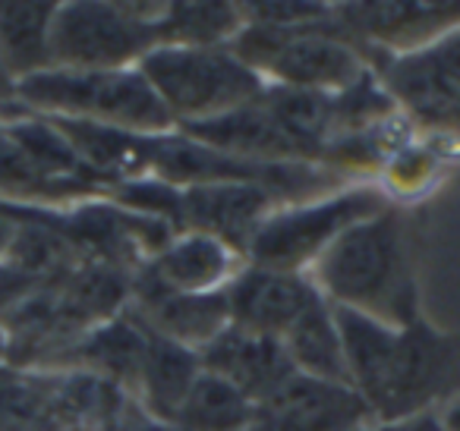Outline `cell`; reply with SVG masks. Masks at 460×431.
<instances>
[{
  "label": "cell",
  "mask_w": 460,
  "mask_h": 431,
  "mask_svg": "<svg viewBox=\"0 0 460 431\" xmlns=\"http://www.w3.org/2000/svg\"><path fill=\"white\" fill-rule=\"evenodd\" d=\"M35 280L26 277L22 271H16L13 265H7V261H0V321L10 315V312L16 309V305L22 303V299L29 296V293L35 290Z\"/></svg>",
  "instance_id": "obj_21"
},
{
  "label": "cell",
  "mask_w": 460,
  "mask_h": 431,
  "mask_svg": "<svg viewBox=\"0 0 460 431\" xmlns=\"http://www.w3.org/2000/svg\"><path fill=\"white\" fill-rule=\"evenodd\" d=\"M161 7L146 4H64L51 20L58 70H127L155 48Z\"/></svg>",
  "instance_id": "obj_5"
},
{
  "label": "cell",
  "mask_w": 460,
  "mask_h": 431,
  "mask_svg": "<svg viewBox=\"0 0 460 431\" xmlns=\"http://www.w3.org/2000/svg\"><path fill=\"white\" fill-rule=\"evenodd\" d=\"M347 35L372 41H416L441 29L460 26V4H350L334 7Z\"/></svg>",
  "instance_id": "obj_14"
},
{
  "label": "cell",
  "mask_w": 460,
  "mask_h": 431,
  "mask_svg": "<svg viewBox=\"0 0 460 431\" xmlns=\"http://www.w3.org/2000/svg\"><path fill=\"white\" fill-rule=\"evenodd\" d=\"M173 120L199 123L246 108L265 92V83L230 48H152L139 60Z\"/></svg>",
  "instance_id": "obj_4"
},
{
  "label": "cell",
  "mask_w": 460,
  "mask_h": 431,
  "mask_svg": "<svg viewBox=\"0 0 460 431\" xmlns=\"http://www.w3.org/2000/svg\"><path fill=\"white\" fill-rule=\"evenodd\" d=\"M319 286L334 299L385 324L416 321L413 277L401 246L397 217L388 211L353 224L315 259Z\"/></svg>",
  "instance_id": "obj_2"
},
{
  "label": "cell",
  "mask_w": 460,
  "mask_h": 431,
  "mask_svg": "<svg viewBox=\"0 0 460 431\" xmlns=\"http://www.w3.org/2000/svg\"><path fill=\"white\" fill-rule=\"evenodd\" d=\"M54 4H0V60L20 83L51 70Z\"/></svg>",
  "instance_id": "obj_18"
},
{
  "label": "cell",
  "mask_w": 460,
  "mask_h": 431,
  "mask_svg": "<svg viewBox=\"0 0 460 431\" xmlns=\"http://www.w3.org/2000/svg\"><path fill=\"white\" fill-rule=\"evenodd\" d=\"M98 192L95 186L73 183V180H54L41 173L32 161L26 158L20 145L10 139V133L0 127V198H13L26 205L32 202H60V198H76Z\"/></svg>",
  "instance_id": "obj_20"
},
{
  "label": "cell",
  "mask_w": 460,
  "mask_h": 431,
  "mask_svg": "<svg viewBox=\"0 0 460 431\" xmlns=\"http://www.w3.org/2000/svg\"><path fill=\"white\" fill-rule=\"evenodd\" d=\"M16 101L35 114L70 117L139 136H164L171 110L139 70H51L16 83Z\"/></svg>",
  "instance_id": "obj_3"
},
{
  "label": "cell",
  "mask_w": 460,
  "mask_h": 431,
  "mask_svg": "<svg viewBox=\"0 0 460 431\" xmlns=\"http://www.w3.org/2000/svg\"><path fill=\"white\" fill-rule=\"evenodd\" d=\"M284 353H288L290 365L303 374L332 381V384H350L344 359V343H341V330L334 324L332 303L319 296L281 337ZM353 387V384H350Z\"/></svg>",
  "instance_id": "obj_16"
},
{
  "label": "cell",
  "mask_w": 460,
  "mask_h": 431,
  "mask_svg": "<svg viewBox=\"0 0 460 431\" xmlns=\"http://www.w3.org/2000/svg\"><path fill=\"white\" fill-rule=\"evenodd\" d=\"M385 85L426 123L460 120V29L422 51L385 60Z\"/></svg>",
  "instance_id": "obj_8"
},
{
  "label": "cell",
  "mask_w": 460,
  "mask_h": 431,
  "mask_svg": "<svg viewBox=\"0 0 460 431\" xmlns=\"http://www.w3.org/2000/svg\"><path fill=\"white\" fill-rule=\"evenodd\" d=\"M13 98H16V79L10 76L7 64L0 60V104H4V101H13Z\"/></svg>",
  "instance_id": "obj_23"
},
{
  "label": "cell",
  "mask_w": 460,
  "mask_h": 431,
  "mask_svg": "<svg viewBox=\"0 0 460 431\" xmlns=\"http://www.w3.org/2000/svg\"><path fill=\"white\" fill-rule=\"evenodd\" d=\"M199 372H202V365H199L196 349L148 330V347L139 368V381H136V397L158 422L173 425Z\"/></svg>",
  "instance_id": "obj_15"
},
{
  "label": "cell",
  "mask_w": 460,
  "mask_h": 431,
  "mask_svg": "<svg viewBox=\"0 0 460 431\" xmlns=\"http://www.w3.org/2000/svg\"><path fill=\"white\" fill-rule=\"evenodd\" d=\"M161 286L177 293H217L237 277V249L205 233L171 240L155 259L139 268Z\"/></svg>",
  "instance_id": "obj_12"
},
{
  "label": "cell",
  "mask_w": 460,
  "mask_h": 431,
  "mask_svg": "<svg viewBox=\"0 0 460 431\" xmlns=\"http://www.w3.org/2000/svg\"><path fill=\"white\" fill-rule=\"evenodd\" d=\"M378 211H385V202L372 189H350L322 198L315 205H296V208L265 217L256 233H252L246 255L259 268L296 274L303 265H315V259L344 230L378 215Z\"/></svg>",
  "instance_id": "obj_6"
},
{
  "label": "cell",
  "mask_w": 460,
  "mask_h": 431,
  "mask_svg": "<svg viewBox=\"0 0 460 431\" xmlns=\"http://www.w3.org/2000/svg\"><path fill=\"white\" fill-rule=\"evenodd\" d=\"M332 312L350 384L372 416L388 422L410 418L445 391L454 372V349L445 337L422 321L394 328L347 305L332 303Z\"/></svg>",
  "instance_id": "obj_1"
},
{
  "label": "cell",
  "mask_w": 460,
  "mask_h": 431,
  "mask_svg": "<svg viewBox=\"0 0 460 431\" xmlns=\"http://www.w3.org/2000/svg\"><path fill=\"white\" fill-rule=\"evenodd\" d=\"M16 227H20V221H16V217L10 215L7 205L0 202V261L7 259L10 242H13V236H16Z\"/></svg>",
  "instance_id": "obj_22"
},
{
  "label": "cell",
  "mask_w": 460,
  "mask_h": 431,
  "mask_svg": "<svg viewBox=\"0 0 460 431\" xmlns=\"http://www.w3.org/2000/svg\"><path fill=\"white\" fill-rule=\"evenodd\" d=\"M252 418L256 403L243 391L211 372H199L173 425L180 431H250Z\"/></svg>",
  "instance_id": "obj_19"
},
{
  "label": "cell",
  "mask_w": 460,
  "mask_h": 431,
  "mask_svg": "<svg viewBox=\"0 0 460 431\" xmlns=\"http://www.w3.org/2000/svg\"><path fill=\"white\" fill-rule=\"evenodd\" d=\"M275 192L256 183H202L183 186V217L180 227L227 242L230 249L250 246L259 224L271 215Z\"/></svg>",
  "instance_id": "obj_11"
},
{
  "label": "cell",
  "mask_w": 460,
  "mask_h": 431,
  "mask_svg": "<svg viewBox=\"0 0 460 431\" xmlns=\"http://www.w3.org/2000/svg\"><path fill=\"white\" fill-rule=\"evenodd\" d=\"M230 324L256 334H269L281 340L284 330L322 296L313 280L300 277L294 271H271V268H246L237 271L227 290Z\"/></svg>",
  "instance_id": "obj_9"
},
{
  "label": "cell",
  "mask_w": 460,
  "mask_h": 431,
  "mask_svg": "<svg viewBox=\"0 0 460 431\" xmlns=\"http://www.w3.org/2000/svg\"><path fill=\"white\" fill-rule=\"evenodd\" d=\"M196 353L202 372L230 381L252 403L265 400L290 372H296L278 337L256 334V330L237 328V324H227L221 334L211 337Z\"/></svg>",
  "instance_id": "obj_10"
},
{
  "label": "cell",
  "mask_w": 460,
  "mask_h": 431,
  "mask_svg": "<svg viewBox=\"0 0 460 431\" xmlns=\"http://www.w3.org/2000/svg\"><path fill=\"white\" fill-rule=\"evenodd\" d=\"M243 26V7L234 4H161L155 48H224Z\"/></svg>",
  "instance_id": "obj_17"
},
{
  "label": "cell",
  "mask_w": 460,
  "mask_h": 431,
  "mask_svg": "<svg viewBox=\"0 0 460 431\" xmlns=\"http://www.w3.org/2000/svg\"><path fill=\"white\" fill-rule=\"evenodd\" d=\"M372 409L350 384L290 372L256 403L250 431H363Z\"/></svg>",
  "instance_id": "obj_7"
},
{
  "label": "cell",
  "mask_w": 460,
  "mask_h": 431,
  "mask_svg": "<svg viewBox=\"0 0 460 431\" xmlns=\"http://www.w3.org/2000/svg\"><path fill=\"white\" fill-rule=\"evenodd\" d=\"M148 347V328L123 309L111 321H102L73 347L66 368H83L98 378H108L114 384L127 387L136 393V381H139V368L146 359Z\"/></svg>",
  "instance_id": "obj_13"
}]
</instances>
